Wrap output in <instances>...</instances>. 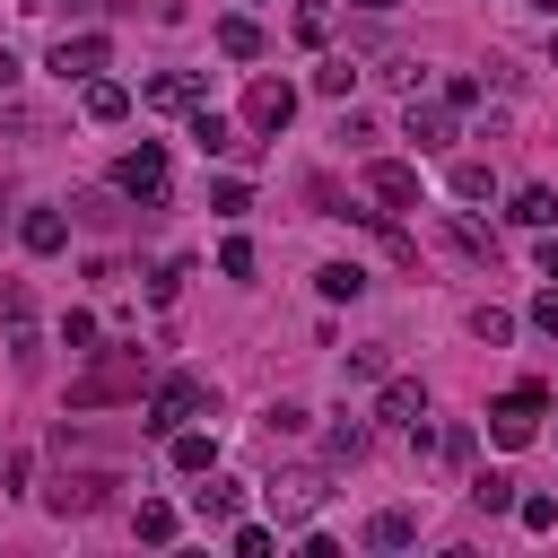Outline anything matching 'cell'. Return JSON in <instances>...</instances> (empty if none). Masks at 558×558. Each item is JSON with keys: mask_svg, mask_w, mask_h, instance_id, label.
<instances>
[{"mask_svg": "<svg viewBox=\"0 0 558 558\" xmlns=\"http://www.w3.org/2000/svg\"><path fill=\"white\" fill-rule=\"evenodd\" d=\"M148 384V349H96V366L70 384V410H105V401H140Z\"/></svg>", "mask_w": 558, "mask_h": 558, "instance_id": "6da1fadb", "label": "cell"}, {"mask_svg": "<svg viewBox=\"0 0 558 558\" xmlns=\"http://www.w3.org/2000/svg\"><path fill=\"white\" fill-rule=\"evenodd\" d=\"M209 401H218V392H209V384H201V375H166V384H157V401H148V418H140V427H148V436H174V427H192V418H201V410H209Z\"/></svg>", "mask_w": 558, "mask_h": 558, "instance_id": "7a4b0ae2", "label": "cell"}, {"mask_svg": "<svg viewBox=\"0 0 558 558\" xmlns=\"http://www.w3.org/2000/svg\"><path fill=\"white\" fill-rule=\"evenodd\" d=\"M541 418H549V392H541V384H514V392L488 401V436H497V445H532Z\"/></svg>", "mask_w": 558, "mask_h": 558, "instance_id": "3957f363", "label": "cell"}, {"mask_svg": "<svg viewBox=\"0 0 558 558\" xmlns=\"http://www.w3.org/2000/svg\"><path fill=\"white\" fill-rule=\"evenodd\" d=\"M113 192H131V201H166V148H157V140L122 148V157H113Z\"/></svg>", "mask_w": 558, "mask_h": 558, "instance_id": "277c9868", "label": "cell"}, {"mask_svg": "<svg viewBox=\"0 0 558 558\" xmlns=\"http://www.w3.org/2000/svg\"><path fill=\"white\" fill-rule=\"evenodd\" d=\"M331 488H323V471H279L270 488H262V506H270V523H305L314 506H323Z\"/></svg>", "mask_w": 558, "mask_h": 558, "instance_id": "5b68a950", "label": "cell"}, {"mask_svg": "<svg viewBox=\"0 0 558 558\" xmlns=\"http://www.w3.org/2000/svg\"><path fill=\"white\" fill-rule=\"evenodd\" d=\"M288 122H296V87H288V78H253V87H244V131L270 140V131H288Z\"/></svg>", "mask_w": 558, "mask_h": 558, "instance_id": "8992f818", "label": "cell"}, {"mask_svg": "<svg viewBox=\"0 0 558 558\" xmlns=\"http://www.w3.org/2000/svg\"><path fill=\"white\" fill-rule=\"evenodd\" d=\"M105 497H113L105 471H52V480H44V506H52V514H96Z\"/></svg>", "mask_w": 558, "mask_h": 558, "instance_id": "52a82bcc", "label": "cell"}, {"mask_svg": "<svg viewBox=\"0 0 558 558\" xmlns=\"http://www.w3.org/2000/svg\"><path fill=\"white\" fill-rule=\"evenodd\" d=\"M366 192H375L384 209H418V166H401V157H375V166H366Z\"/></svg>", "mask_w": 558, "mask_h": 558, "instance_id": "ba28073f", "label": "cell"}, {"mask_svg": "<svg viewBox=\"0 0 558 558\" xmlns=\"http://www.w3.org/2000/svg\"><path fill=\"white\" fill-rule=\"evenodd\" d=\"M375 418H392V427H427V384H418V375H384Z\"/></svg>", "mask_w": 558, "mask_h": 558, "instance_id": "9c48e42d", "label": "cell"}, {"mask_svg": "<svg viewBox=\"0 0 558 558\" xmlns=\"http://www.w3.org/2000/svg\"><path fill=\"white\" fill-rule=\"evenodd\" d=\"M105 61H113L105 35H61V44H52V70H61V78H96Z\"/></svg>", "mask_w": 558, "mask_h": 558, "instance_id": "30bf717a", "label": "cell"}, {"mask_svg": "<svg viewBox=\"0 0 558 558\" xmlns=\"http://www.w3.org/2000/svg\"><path fill=\"white\" fill-rule=\"evenodd\" d=\"M140 105H157V113H183V105H201V78H192V70H157V78L140 87Z\"/></svg>", "mask_w": 558, "mask_h": 558, "instance_id": "8fae6325", "label": "cell"}, {"mask_svg": "<svg viewBox=\"0 0 558 558\" xmlns=\"http://www.w3.org/2000/svg\"><path fill=\"white\" fill-rule=\"evenodd\" d=\"M17 244H26V253H61V244H70V218H61V209H26V218H17Z\"/></svg>", "mask_w": 558, "mask_h": 558, "instance_id": "7c38bea8", "label": "cell"}, {"mask_svg": "<svg viewBox=\"0 0 558 558\" xmlns=\"http://www.w3.org/2000/svg\"><path fill=\"white\" fill-rule=\"evenodd\" d=\"M166 453H174V471H183V480H201V471H218V445H209L201 427H174V436H166Z\"/></svg>", "mask_w": 558, "mask_h": 558, "instance_id": "4fadbf2b", "label": "cell"}, {"mask_svg": "<svg viewBox=\"0 0 558 558\" xmlns=\"http://www.w3.org/2000/svg\"><path fill=\"white\" fill-rule=\"evenodd\" d=\"M410 140H418L427 157H436V148H453V113H445V105H418V96H410Z\"/></svg>", "mask_w": 558, "mask_h": 558, "instance_id": "5bb4252c", "label": "cell"}, {"mask_svg": "<svg viewBox=\"0 0 558 558\" xmlns=\"http://www.w3.org/2000/svg\"><path fill=\"white\" fill-rule=\"evenodd\" d=\"M192 148H201V157H227V148H244V140H235V122H227V113L192 105Z\"/></svg>", "mask_w": 558, "mask_h": 558, "instance_id": "9a60e30c", "label": "cell"}, {"mask_svg": "<svg viewBox=\"0 0 558 558\" xmlns=\"http://www.w3.org/2000/svg\"><path fill=\"white\" fill-rule=\"evenodd\" d=\"M506 218H514V227H558V192H549V183H523Z\"/></svg>", "mask_w": 558, "mask_h": 558, "instance_id": "2e32d148", "label": "cell"}, {"mask_svg": "<svg viewBox=\"0 0 558 558\" xmlns=\"http://www.w3.org/2000/svg\"><path fill=\"white\" fill-rule=\"evenodd\" d=\"M418 541V523L401 514V506H384V514H366V549H410Z\"/></svg>", "mask_w": 558, "mask_h": 558, "instance_id": "e0dca14e", "label": "cell"}, {"mask_svg": "<svg viewBox=\"0 0 558 558\" xmlns=\"http://www.w3.org/2000/svg\"><path fill=\"white\" fill-rule=\"evenodd\" d=\"M131 113V87L122 78H87V122H122Z\"/></svg>", "mask_w": 558, "mask_h": 558, "instance_id": "ac0fdd59", "label": "cell"}, {"mask_svg": "<svg viewBox=\"0 0 558 558\" xmlns=\"http://www.w3.org/2000/svg\"><path fill=\"white\" fill-rule=\"evenodd\" d=\"M235 497H244L235 480H209V488H192V514L201 523H235Z\"/></svg>", "mask_w": 558, "mask_h": 558, "instance_id": "d6986e66", "label": "cell"}, {"mask_svg": "<svg viewBox=\"0 0 558 558\" xmlns=\"http://www.w3.org/2000/svg\"><path fill=\"white\" fill-rule=\"evenodd\" d=\"M218 52H227V61H253V52H262V26H253V17H218Z\"/></svg>", "mask_w": 558, "mask_h": 558, "instance_id": "ffe728a7", "label": "cell"}, {"mask_svg": "<svg viewBox=\"0 0 558 558\" xmlns=\"http://www.w3.org/2000/svg\"><path fill=\"white\" fill-rule=\"evenodd\" d=\"M314 288H323L331 305H349V296L366 288V270H357V262H323V270H314Z\"/></svg>", "mask_w": 558, "mask_h": 558, "instance_id": "44dd1931", "label": "cell"}, {"mask_svg": "<svg viewBox=\"0 0 558 558\" xmlns=\"http://www.w3.org/2000/svg\"><path fill=\"white\" fill-rule=\"evenodd\" d=\"M366 445H375V436H366V418H331V436H323V453H331V462H357Z\"/></svg>", "mask_w": 558, "mask_h": 558, "instance_id": "7402d4cb", "label": "cell"}, {"mask_svg": "<svg viewBox=\"0 0 558 558\" xmlns=\"http://www.w3.org/2000/svg\"><path fill=\"white\" fill-rule=\"evenodd\" d=\"M471 506H480V514H514V480H506V471H480V480H471Z\"/></svg>", "mask_w": 558, "mask_h": 558, "instance_id": "603a6c76", "label": "cell"}, {"mask_svg": "<svg viewBox=\"0 0 558 558\" xmlns=\"http://www.w3.org/2000/svg\"><path fill=\"white\" fill-rule=\"evenodd\" d=\"M288 26H296V44H323V35H331V0H296Z\"/></svg>", "mask_w": 558, "mask_h": 558, "instance_id": "cb8c5ba5", "label": "cell"}, {"mask_svg": "<svg viewBox=\"0 0 558 558\" xmlns=\"http://www.w3.org/2000/svg\"><path fill=\"white\" fill-rule=\"evenodd\" d=\"M253 262H262L253 235H227V244H218V270H227V279H253Z\"/></svg>", "mask_w": 558, "mask_h": 558, "instance_id": "d4e9b609", "label": "cell"}, {"mask_svg": "<svg viewBox=\"0 0 558 558\" xmlns=\"http://www.w3.org/2000/svg\"><path fill=\"white\" fill-rule=\"evenodd\" d=\"M131 532H140V541H174V506H157V497H148V506L131 514Z\"/></svg>", "mask_w": 558, "mask_h": 558, "instance_id": "484cf974", "label": "cell"}, {"mask_svg": "<svg viewBox=\"0 0 558 558\" xmlns=\"http://www.w3.org/2000/svg\"><path fill=\"white\" fill-rule=\"evenodd\" d=\"M227 541H235V558H270V549H279V532H270V523H235Z\"/></svg>", "mask_w": 558, "mask_h": 558, "instance_id": "4316f807", "label": "cell"}, {"mask_svg": "<svg viewBox=\"0 0 558 558\" xmlns=\"http://www.w3.org/2000/svg\"><path fill=\"white\" fill-rule=\"evenodd\" d=\"M471 331L497 349V340H514V314H506V305H480V314H471Z\"/></svg>", "mask_w": 558, "mask_h": 558, "instance_id": "83f0119b", "label": "cell"}, {"mask_svg": "<svg viewBox=\"0 0 558 558\" xmlns=\"http://www.w3.org/2000/svg\"><path fill=\"white\" fill-rule=\"evenodd\" d=\"M514 514H523V532H549L558 523V497H514Z\"/></svg>", "mask_w": 558, "mask_h": 558, "instance_id": "f1b7e54d", "label": "cell"}, {"mask_svg": "<svg viewBox=\"0 0 558 558\" xmlns=\"http://www.w3.org/2000/svg\"><path fill=\"white\" fill-rule=\"evenodd\" d=\"M314 87H323V96H349V87H357V70H349V61H323V70H314Z\"/></svg>", "mask_w": 558, "mask_h": 558, "instance_id": "f546056e", "label": "cell"}, {"mask_svg": "<svg viewBox=\"0 0 558 558\" xmlns=\"http://www.w3.org/2000/svg\"><path fill=\"white\" fill-rule=\"evenodd\" d=\"M209 209H218V218H244V209H253V192H244V183H218V192H209Z\"/></svg>", "mask_w": 558, "mask_h": 558, "instance_id": "4dcf8cb0", "label": "cell"}, {"mask_svg": "<svg viewBox=\"0 0 558 558\" xmlns=\"http://www.w3.org/2000/svg\"><path fill=\"white\" fill-rule=\"evenodd\" d=\"M61 349H96V314H61Z\"/></svg>", "mask_w": 558, "mask_h": 558, "instance_id": "1f68e13d", "label": "cell"}, {"mask_svg": "<svg viewBox=\"0 0 558 558\" xmlns=\"http://www.w3.org/2000/svg\"><path fill=\"white\" fill-rule=\"evenodd\" d=\"M262 427H270V436H296V427H305V410H296V401H270V418H262Z\"/></svg>", "mask_w": 558, "mask_h": 558, "instance_id": "d6a6232c", "label": "cell"}, {"mask_svg": "<svg viewBox=\"0 0 558 558\" xmlns=\"http://www.w3.org/2000/svg\"><path fill=\"white\" fill-rule=\"evenodd\" d=\"M532 331H549V340H558V288H541V296H532Z\"/></svg>", "mask_w": 558, "mask_h": 558, "instance_id": "836d02e7", "label": "cell"}, {"mask_svg": "<svg viewBox=\"0 0 558 558\" xmlns=\"http://www.w3.org/2000/svg\"><path fill=\"white\" fill-rule=\"evenodd\" d=\"M0 87H17V52L9 44H0Z\"/></svg>", "mask_w": 558, "mask_h": 558, "instance_id": "e575fe53", "label": "cell"}, {"mask_svg": "<svg viewBox=\"0 0 558 558\" xmlns=\"http://www.w3.org/2000/svg\"><path fill=\"white\" fill-rule=\"evenodd\" d=\"M541 279H558V244H549V253H541Z\"/></svg>", "mask_w": 558, "mask_h": 558, "instance_id": "d590c367", "label": "cell"}, {"mask_svg": "<svg viewBox=\"0 0 558 558\" xmlns=\"http://www.w3.org/2000/svg\"><path fill=\"white\" fill-rule=\"evenodd\" d=\"M349 9H375V17H384V9H392V0H349Z\"/></svg>", "mask_w": 558, "mask_h": 558, "instance_id": "8d00e7d4", "label": "cell"}, {"mask_svg": "<svg viewBox=\"0 0 558 558\" xmlns=\"http://www.w3.org/2000/svg\"><path fill=\"white\" fill-rule=\"evenodd\" d=\"M0 480H9V445H0Z\"/></svg>", "mask_w": 558, "mask_h": 558, "instance_id": "74e56055", "label": "cell"}, {"mask_svg": "<svg viewBox=\"0 0 558 558\" xmlns=\"http://www.w3.org/2000/svg\"><path fill=\"white\" fill-rule=\"evenodd\" d=\"M549 61H558V35H549Z\"/></svg>", "mask_w": 558, "mask_h": 558, "instance_id": "f35d334b", "label": "cell"}]
</instances>
